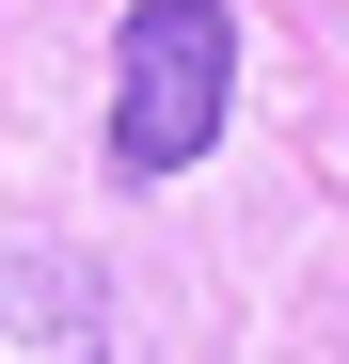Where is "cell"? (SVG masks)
<instances>
[{"label": "cell", "mask_w": 349, "mask_h": 364, "mask_svg": "<svg viewBox=\"0 0 349 364\" xmlns=\"http://www.w3.org/2000/svg\"><path fill=\"white\" fill-rule=\"evenodd\" d=\"M222 111H239V16L222 0H127V32H111V174L127 191L191 174L222 143Z\"/></svg>", "instance_id": "cell-1"}, {"label": "cell", "mask_w": 349, "mask_h": 364, "mask_svg": "<svg viewBox=\"0 0 349 364\" xmlns=\"http://www.w3.org/2000/svg\"><path fill=\"white\" fill-rule=\"evenodd\" d=\"M0 364H143L127 301L64 237H0Z\"/></svg>", "instance_id": "cell-2"}]
</instances>
